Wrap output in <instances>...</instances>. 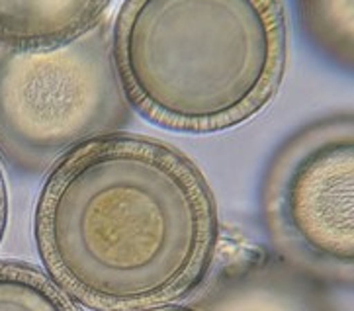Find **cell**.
<instances>
[{
	"mask_svg": "<svg viewBox=\"0 0 354 311\" xmlns=\"http://www.w3.org/2000/svg\"><path fill=\"white\" fill-rule=\"evenodd\" d=\"M219 233L202 169L171 143L127 129L65 153L34 214L46 272L92 311L149 310L194 294Z\"/></svg>",
	"mask_w": 354,
	"mask_h": 311,
	"instance_id": "obj_1",
	"label": "cell"
},
{
	"mask_svg": "<svg viewBox=\"0 0 354 311\" xmlns=\"http://www.w3.org/2000/svg\"><path fill=\"white\" fill-rule=\"evenodd\" d=\"M110 51L133 112L216 133L270 106L288 65L284 0H124Z\"/></svg>",
	"mask_w": 354,
	"mask_h": 311,
	"instance_id": "obj_2",
	"label": "cell"
},
{
	"mask_svg": "<svg viewBox=\"0 0 354 311\" xmlns=\"http://www.w3.org/2000/svg\"><path fill=\"white\" fill-rule=\"evenodd\" d=\"M110 51V18L69 46L0 49V157L14 171L47 174L77 145L131 122Z\"/></svg>",
	"mask_w": 354,
	"mask_h": 311,
	"instance_id": "obj_3",
	"label": "cell"
},
{
	"mask_svg": "<svg viewBox=\"0 0 354 311\" xmlns=\"http://www.w3.org/2000/svg\"><path fill=\"white\" fill-rule=\"evenodd\" d=\"M263 209L270 241L288 263L323 282H353L351 112L317 120L286 141L268 167Z\"/></svg>",
	"mask_w": 354,
	"mask_h": 311,
	"instance_id": "obj_4",
	"label": "cell"
},
{
	"mask_svg": "<svg viewBox=\"0 0 354 311\" xmlns=\"http://www.w3.org/2000/svg\"><path fill=\"white\" fill-rule=\"evenodd\" d=\"M112 0H0V49L65 47L108 20Z\"/></svg>",
	"mask_w": 354,
	"mask_h": 311,
	"instance_id": "obj_5",
	"label": "cell"
},
{
	"mask_svg": "<svg viewBox=\"0 0 354 311\" xmlns=\"http://www.w3.org/2000/svg\"><path fill=\"white\" fill-rule=\"evenodd\" d=\"M202 311H323L304 284L286 276H247L229 284Z\"/></svg>",
	"mask_w": 354,
	"mask_h": 311,
	"instance_id": "obj_6",
	"label": "cell"
},
{
	"mask_svg": "<svg viewBox=\"0 0 354 311\" xmlns=\"http://www.w3.org/2000/svg\"><path fill=\"white\" fill-rule=\"evenodd\" d=\"M0 311L80 310L44 268L22 261H0Z\"/></svg>",
	"mask_w": 354,
	"mask_h": 311,
	"instance_id": "obj_7",
	"label": "cell"
},
{
	"mask_svg": "<svg viewBox=\"0 0 354 311\" xmlns=\"http://www.w3.org/2000/svg\"><path fill=\"white\" fill-rule=\"evenodd\" d=\"M301 28L325 57L353 69V0H296Z\"/></svg>",
	"mask_w": 354,
	"mask_h": 311,
	"instance_id": "obj_8",
	"label": "cell"
},
{
	"mask_svg": "<svg viewBox=\"0 0 354 311\" xmlns=\"http://www.w3.org/2000/svg\"><path fill=\"white\" fill-rule=\"evenodd\" d=\"M6 221H8V192H6V180L0 167V243L6 231Z\"/></svg>",
	"mask_w": 354,
	"mask_h": 311,
	"instance_id": "obj_9",
	"label": "cell"
},
{
	"mask_svg": "<svg viewBox=\"0 0 354 311\" xmlns=\"http://www.w3.org/2000/svg\"><path fill=\"white\" fill-rule=\"evenodd\" d=\"M138 311H202L198 308H190V305H180V303H167V305H157V308H149V310H138Z\"/></svg>",
	"mask_w": 354,
	"mask_h": 311,
	"instance_id": "obj_10",
	"label": "cell"
}]
</instances>
